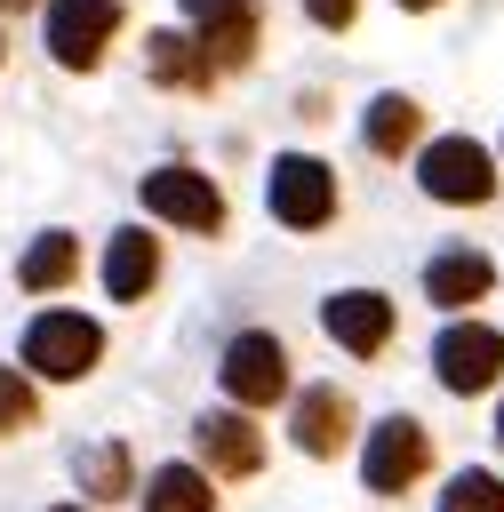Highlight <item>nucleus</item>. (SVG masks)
I'll list each match as a JSON object with an SVG mask.
<instances>
[{"label":"nucleus","instance_id":"f257e3e1","mask_svg":"<svg viewBox=\"0 0 504 512\" xmlns=\"http://www.w3.org/2000/svg\"><path fill=\"white\" fill-rule=\"evenodd\" d=\"M416 184L440 208H480V200H496V152L472 136H432L416 152Z\"/></svg>","mask_w":504,"mask_h":512},{"label":"nucleus","instance_id":"f03ea898","mask_svg":"<svg viewBox=\"0 0 504 512\" xmlns=\"http://www.w3.org/2000/svg\"><path fill=\"white\" fill-rule=\"evenodd\" d=\"M264 208H272V224H288V232H320V224L336 216V168L312 160V152H280L272 176H264Z\"/></svg>","mask_w":504,"mask_h":512},{"label":"nucleus","instance_id":"7ed1b4c3","mask_svg":"<svg viewBox=\"0 0 504 512\" xmlns=\"http://www.w3.org/2000/svg\"><path fill=\"white\" fill-rule=\"evenodd\" d=\"M96 360H104V328L88 312H40L24 328V368L48 376V384H80Z\"/></svg>","mask_w":504,"mask_h":512},{"label":"nucleus","instance_id":"20e7f679","mask_svg":"<svg viewBox=\"0 0 504 512\" xmlns=\"http://www.w3.org/2000/svg\"><path fill=\"white\" fill-rule=\"evenodd\" d=\"M424 464H432V432H424L416 416L392 408V416L368 424V440H360V480H368V496H400V488H416Z\"/></svg>","mask_w":504,"mask_h":512},{"label":"nucleus","instance_id":"39448f33","mask_svg":"<svg viewBox=\"0 0 504 512\" xmlns=\"http://www.w3.org/2000/svg\"><path fill=\"white\" fill-rule=\"evenodd\" d=\"M432 376H440L456 400L488 392V384L504 376V328H488V320H456V312H448V328L432 336Z\"/></svg>","mask_w":504,"mask_h":512},{"label":"nucleus","instance_id":"423d86ee","mask_svg":"<svg viewBox=\"0 0 504 512\" xmlns=\"http://www.w3.org/2000/svg\"><path fill=\"white\" fill-rule=\"evenodd\" d=\"M216 376H224V392H232L240 408H272V400L288 392V344H280L272 328H240V336L224 344Z\"/></svg>","mask_w":504,"mask_h":512},{"label":"nucleus","instance_id":"0eeeda50","mask_svg":"<svg viewBox=\"0 0 504 512\" xmlns=\"http://www.w3.org/2000/svg\"><path fill=\"white\" fill-rule=\"evenodd\" d=\"M120 32V0H48V56L64 72H96Z\"/></svg>","mask_w":504,"mask_h":512},{"label":"nucleus","instance_id":"6e6552de","mask_svg":"<svg viewBox=\"0 0 504 512\" xmlns=\"http://www.w3.org/2000/svg\"><path fill=\"white\" fill-rule=\"evenodd\" d=\"M184 32L208 48L216 72H240L264 40V8L256 0H184Z\"/></svg>","mask_w":504,"mask_h":512},{"label":"nucleus","instance_id":"1a4fd4ad","mask_svg":"<svg viewBox=\"0 0 504 512\" xmlns=\"http://www.w3.org/2000/svg\"><path fill=\"white\" fill-rule=\"evenodd\" d=\"M144 208L160 224H184V232H224V192L200 168H184V160H168V168L144 176Z\"/></svg>","mask_w":504,"mask_h":512},{"label":"nucleus","instance_id":"9d476101","mask_svg":"<svg viewBox=\"0 0 504 512\" xmlns=\"http://www.w3.org/2000/svg\"><path fill=\"white\" fill-rule=\"evenodd\" d=\"M320 328H328L336 352L376 360V352L392 344V296H384V288H336V296L320 304Z\"/></svg>","mask_w":504,"mask_h":512},{"label":"nucleus","instance_id":"9b49d317","mask_svg":"<svg viewBox=\"0 0 504 512\" xmlns=\"http://www.w3.org/2000/svg\"><path fill=\"white\" fill-rule=\"evenodd\" d=\"M192 440H200V464L224 472V480H248V472L264 464V432L248 424V408H216V416H200Z\"/></svg>","mask_w":504,"mask_h":512},{"label":"nucleus","instance_id":"f8f14e48","mask_svg":"<svg viewBox=\"0 0 504 512\" xmlns=\"http://www.w3.org/2000/svg\"><path fill=\"white\" fill-rule=\"evenodd\" d=\"M152 280H160V240H152L144 224H120V232L104 240V296H112V304H144Z\"/></svg>","mask_w":504,"mask_h":512},{"label":"nucleus","instance_id":"ddd939ff","mask_svg":"<svg viewBox=\"0 0 504 512\" xmlns=\"http://www.w3.org/2000/svg\"><path fill=\"white\" fill-rule=\"evenodd\" d=\"M288 432H296V448H304V456H320V464H328V456L352 440V400H344L336 384H304V392H296V408H288Z\"/></svg>","mask_w":504,"mask_h":512},{"label":"nucleus","instance_id":"4468645a","mask_svg":"<svg viewBox=\"0 0 504 512\" xmlns=\"http://www.w3.org/2000/svg\"><path fill=\"white\" fill-rule=\"evenodd\" d=\"M488 288H496V264H488L480 248H448V256L424 264V296H432L440 312H464V304H480Z\"/></svg>","mask_w":504,"mask_h":512},{"label":"nucleus","instance_id":"2eb2a0df","mask_svg":"<svg viewBox=\"0 0 504 512\" xmlns=\"http://www.w3.org/2000/svg\"><path fill=\"white\" fill-rule=\"evenodd\" d=\"M416 136H424V104H416V96H400V88H384V96L360 112V144H368L376 160L416 152Z\"/></svg>","mask_w":504,"mask_h":512},{"label":"nucleus","instance_id":"dca6fc26","mask_svg":"<svg viewBox=\"0 0 504 512\" xmlns=\"http://www.w3.org/2000/svg\"><path fill=\"white\" fill-rule=\"evenodd\" d=\"M144 72H152L160 88H216V80H224L192 32H152V40H144Z\"/></svg>","mask_w":504,"mask_h":512},{"label":"nucleus","instance_id":"f3484780","mask_svg":"<svg viewBox=\"0 0 504 512\" xmlns=\"http://www.w3.org/2000/svg\"><path fill=\"white\" fill-rule=\"evenodd\" d=\"M144 512H216V488L200 464H160L144 480Z\"/></svg>","mask_w":504,"mask_h":512},{"label":"nucleus","instance_id":"a211bd4d","mask_svg":"<svg viewBox=\"0 0 504 512\" xmlns=\"http://www.w3.org/2000/svg\"><path fill=\"white\" fill-rule=\"evenodd\" d=\"M80 272V240L72 232H40L32 248H24V264H16V280L32 288V296H48V288H64Z\"/></svg>","mask_w":504,"mask_h":512},{"label":"nucleus","instance_id":"6ab92c4d","mask_svg":"<svg viewBox=\"0 0 504 512\" xmlns=\"http://www.w3.org/2000/svg\"><path fill=\"white\" fill-rule=\"evenodd\" d=\"M72 472H80V496H128V448L120 440H96Z\"/></svg>","mask_w":504,"mask_h":512},{"label":"nucleus","instance_id":"aec40b11","mask_svg":"<svg viewBox=\"0 0 504 512\" xmlns=\"http://www.w3.org/2000/svg\"><path fill=\"white\" fill-rule=\"evenodd\" d=\"M440 512H504V480L496 472H456L440 488Z\"/></svg>","mask_w":504,"mask_h":512},{"label":"nucleus","instance_id":"412c9836","mask_svg":"<svg viewBox=\"0 0 504 512\" xmlns=\"http://www.w3.org/2000/svg\"><path fill=\"white\" fill-rule=\"evenodd\" d=\"M32 416H40V400H32L24 368H0V440H8V432H24Z\"/></svg>","mask_w":504,"mask_h":512},{"label":"nucleus","instance_id":"4be33fe9","mask_svg":"<svg viewBox=\"0 0 504 512\" xmlns=\"http://www.w3.org/2000/svg\"><path fill=\"white\" fill-rule=\"evenodd\" d=\"M304 16H312L320 32H344V24L360 16V0H304Z\"/></svg>","mask_w":504,"mask_h":512},{"label":"nucleus","instance_id":"5701e85b","mask_svg":"<svg viewBox=\"0 0 504 512\" xmlns=\"http://www.w3.org/2000/svg\"><path fill=\"white\" fill-rule=\"evenodd\" d=\"M392 8H408V16H424V8H440V0H392Z\"/></svg>","mask_w":504,"mask_h":512},{"label":"nucleus","instance_id":"b1692460","mask_svg":"<svg viewBox=\"0 0 504 512\" xmlns=\"http://www.w3.org/2000/svg\"><path fill=\"white\" fill-rule=\"evenodd\" d=\"M496 448H504V400H496Z\"/></svg>","mask_w":504,"mask_h":512},{"label":"nucleus","instance_id":"393cba45","mask_svg":"<svg viewBox=\"0 0 504 512\" xmlns=\"http://www.w3.org/2000/svg\"><path fill=\"white\" fill-rule=\"evenodd\" d=\"M0 8H32V0H0Z\"/></svg>","mask_w":504,"mask_h":512},{"label":"nucleus","instance_id":"a878e982","mask_svg":"<svg viewBox=\"0 0 504 512\" xmlns=\"http://www.w3.org/2000/svg\"><path fill=\"white\" fill-rule=\"evenodd\" d=\"M56 512H80V504H56Z\"/></svg>","mask_w":504,"mask_h":512}]
</instances>
